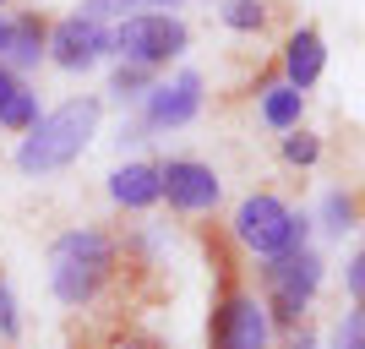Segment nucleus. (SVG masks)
<instances>
[{
	"instance_id": "f8f14e48",
	"label": "nucleus",
	"mask_w": 365,
	"mask_h": 349,
	"mask_svg": "<svg viewBox=\"0 0 365 349\" xmlns=\"http://www.w3.org/2000/svg\"><path fill=\"white\" fill-rule=\"evenodd\" d=\"M109 197L120 208H153L158 202V164H125L109 175Z\"/></svg>"
},
{
	"instance_id": "b1692460",
	"label": "nucleus",
	"mask_w": 365,
	"mask_h": 349,
	"mask_svg": "<svg viewBox=\"0 0 365 349\" xmlns=\"http://www.w3.org/2000/svg\"><path fill=\"white\" fill-rule=\"evenodd\" d=\"M349 295H354V305H360V295H365V257H349Z\"/></svg>"
},
{
	"instance_id": "c85d7f7f",
	"label": "nucleus",
	"mask_w": 365,
	"mask_h": 349,
	"mask_svg": "<svg viewBox=\"0 0 365 349\" xmlns=\"http://www.w3.org/2000/svg\"><path fill=\"white\" fill-rule=\"evenodd\" d=\"M0 6H6V0H0Z\"/></svg>"
},
{
	"instance_id": "f3484780",
	"label": "nucleus",
	"mask_w": 365,
	"mask_h": 349,
	"mask_svg": "<svg viewBox=\"0 0 365 349\" xmlns=\"http://www.w3.org/2000/svg\"><path fill=\"white\" fill-rule=\"evenodd\" d=\"M317 153H322V142L311 137V131H300V126L284 137V158H289V164H317Z\"/></svg>"
},
{
	"instance_id": "ddd939ff",
	"label": "nucleus",
	"mask_w": 365,
	"mask_h": 349,
	"mask_svg": "<svg viewBox=\"0 0 365 349\" xmlns=\"http://www.w3.org/2000/svg\"><path fill=\"white\" fill-rule=\"evenodd\" d=\"M300 109H305V93H294L289 82H278V88L262 93V121L273 126V131H294V126H300Z\"/></svg>"
},
{
	"instance_id": "4be33fe9",
	"label": "nucleus",
	"mask_w": 365,
	"mask_h": 349,
	"mask_svg": "<svg viewBox=\"0 0 365 349\" xmlns=\"http://www.w3.org/2000/svg\"><path fill=\"white\" fill-rule=\"evenodd\" d=\"M0 333L16 338V300H11V289H6V278H0Z\"/></svg>"
},
{
	"instance_id": "6ab92c4d",
	"label": "nucleus",
	"mask_w": 365,
	"mask_h": 349,
	"mask_svg": "<svg viewBox=\"0 0 365 349\" xmlns=\"http://www.w3.org/2000/svg\"><path fill=\"white\" fill-rule=\"evenodd\" d=\"M33 121H38V98H33V93L22 88V93H16V104L6 109V121H0V126H11V131H28Z\"/></svg>"
},
{
	"instance_id": "bb28decb",
	"label": "nucleus",
	"mask_w": 365,
	"mask_h": 349,
	"mask_svg": "<svg viewBox=\"0 0 365 349\" xmlns=\"http://www.w3.org/2000/svg\"><path fill=\"white\" fill-rule=\"evenodd\" d=\"M142 6H148V0H142ZM153 6H180V0H153Z\"/></svg>"
},
{
	"instance_id": "1a4fd4ad",
	"label": "nucleus",
	"mask_w": 365,
	"mask_h": 349,
	"mask_svg": "<svg viewBox=\"0 0 365 349\" xmlns=\"http://www.w3.org/2000/svg\"><path fill=\"white\" fill-rule=\"evenodd\" d=\"M202 109V76L197 71H180L175 82L164 88H148V126H185L191 115Z\"/></svg>"
},
{
	"instance_id": "a878e982",
	"label": "nucleus",
	"mask_w": 365,
	"mask_h": 349,
	"mask_svg": "<svg viewBox=\"0 0 365 349\" xmlns=\"http://www.w3.org/2000/svg\"><path fill=\"white\" fill-rule=\"evenodd\" d=\"M284 349H317V338H311V333H300V338H289Z\"/></svg>"
},
{
	"instance_id": "dca6fc26",
	"label": "nucleus",
	"mask_w": 365,
	"mask_h": 349,
	"mask_svg": "<svg viewBox=\"0 0 365 349\" xmlns=\"http://www.w3.org/2000/svg\"><path fill=\"white\" fill-rule=\"evenodd\" d=\"M267 317L278 322V328H300V317H305V300H294V295H267V305H262Z\"/></svg>"
},
{
	"instance_id": "0eeeda50",
	"label": "nucleus",
	"mask_w": 365,
	"mask_h": 349,
	"mask_svg": "<svg viewBox=\"0 0 365 349\" xmlns=\"http://www.w3.org/2000/svg\"><path fill=\"white\" fill-rule=\"evenodd\" d=\"M218 175L207 164H197V158H169V164H158V197H169V208L180 213H207L218 202Z\"/></svg>"
},
{
	"instance_id": "6e6552de",
	"label": "nucleus",
	"mask_w": 365,
	"mask_h": 349,
	"mask_svg": "<svg viewBox=\"0 0 365 349\" xmlns=\"http://www.w3.org/2000/svg\"><path fill=\"white\" fill-rule=\"evenodd\" d=\"M262 284H267V295H294V300H311V295H317V284H322V257L311 251V246L284 251V257H267Z\"/></svg>"
},
{
	"instance_id": "7ed1b4c3",
	"label": "nucleus",
	"mask_w": 365,
	"mask_h": 349,
	"mask_svg": "<svg viewBox=\"0 0 365 349\" xmlns=\"http://www.w3.org/2000/svg\"><path fill=\"white\" fill-rule=\"evenodd\" d=\"M305 213H294L284 197L273 191H257V197H245L240 213H235V241L245 251H257V257H284V251H300L305 246Z\"/></svg>"
},
{
	"instance_id": "cd10ccee",
	"label": "nucleus",
	"mask_w": 365,
	"mask_h": 349,
	"mask_svg": "<svg viewBox=\"0 0 365 349\" xmlns=\"http://www.w3.org/2000/svg\"><path fill=\"white\" fill-rule=\"evenodd\" d=\"M0 49H6V16H0Z\"/></svg>"
},
{
	"instance_id": "393cba45",
	"label": "nucleus",
	"mask_w": 365,
	"mask_h": 349,
	"mask_svg": "<svg viewBox=\"0 0 365 349\" xmlns=\"http://www.w3.org/2000/svg\"><path fill=\"white\" fill-rule=\"evenodd\" d=\"M120 349H158L153 338H120Z\"/></svg>"
},
{
	"instance_id": "aec40b11",
	"label": "nucleus",
	"mask_w": 365,
	"mask_h": 349,
	"mask_svg": "<svg viewBox=\"0 0 365 349\" xmlns=\"http://www.w3.org/2000/svg\"><path fill=\"white\" fill-rule=\"evenodd\" d=\"M131 6H142V0H82V16H93V22H104V16H131Z\"/></svg>"
},
{
	"instance_id": "5701e85b",
	"label": "nucleus",
	"mask_w": 365,
	"mask_h": 349,
	"mask_svg": "<svg viewBox=\"0 0 365 349\" xmlns=\"http://www.w3.org/2000/svg\"><path fill=\"white\" fill-rule=\"evenodd\" d=\"M16 93H22V82H16V76L6 71V66H0V121H6V109L16 104Z\"/></svg>"
},
{
	"instance_id": "412c9836",
	"label": "nucleus",
	"mask_w": 365,
	"mask_h": 349,
	"mask_svg": "<svg viewBox=\"0 0 365 349\" xmlns=\"http://www.w3.org/2000/svg\"><path fill=\"white\" fill-rule=\"evenodd\" d=\"M338 349H365V317H360V305L338 322Z\"/></svg>"
},
{
	"instance_id": "9d476101",
	"label": "nucleus",
	"mask_w": 365,
	"mask_h": 349,
	"mask_svg": "<svg viewBox=\"0 0 365 349\" xmlns=\"http://www.w3.org/2000/svg\"><path fill=\"white\" fill-rule=\"evenodd\" d=\"M322 66H327L322 33H317V28H294L289 44H284V82H289L294 93H305V88H317Z\"/></svg>"
},
{
	"instance_id": "f257e3e1",
	"label": "nucleus",
	"mask_w": 365,
	"mask_h": 349,
	"mask_svg": "<svg viewBox=\"0 0 365 349\" xmlns=\"http://www.w3.org/2000/svg\"><path fill=\"white\" fill-rule=\"evenodd\" d=\"M98 131V98H71L55 115L33 121L22 131V148H16V169L22 175H49V169H66L71 158H82V148Z\"/></svg>"
},
{
	"instance_id": "4468645a",
	"label": "nucleus",
	"mask_w": 365,
	"mask_h": 349,
	"mask_svg": "<svg viewBox=\"0 0 365 349\" xmlns=\"http://www.w3.org/2000/svg\"><path fill=\"white\" fill-rule=\"evenodd\" d=\"M224 22L235 33H262V28H267V0H229Z\"/></svg>"
},
{
	"instance_id": "39448f33",
	"label": "nucleus",
	"mask_w": 365,
	"mask_h": 349,
	"mask_svg": "<svg viewBox=\"0 0 365 349\" xmlns=\"http://www.w3.org/2000/svg\"><path fill=\"white\" fill-rule=\"evenodd\" d=\"M207 338H213V349H267V311H262V300L229 284L213 300Z\"/></svg>"
},
{
	"instance_id": "423d86ee",
	"label": "nucleus",
	"mask_w": 365,
	"mask_h": 349,
	"mask_svg": "<svg viewBox=\"0 0 365 349\" xmlns=\"http://www.w3.org/2000/svg\"><path fill=\"white\" fill-rule=\"evenodd\" d=\"M115 49V39H109V28L104 22H93V16H66V22H55L49 28V39H44V55L55 66H66V71H88L98 55H109Z\"/></svg>"
},
{
	"instance_id": "a211bd4d",
	"label": "nucleus",
	"mask_w": 365,
	"mask_h": 349,
	"mask_svg": "<svg viewBox=\"0 0 365 349\" xmlns=\"http://www.w3.org/2000/svg\"><path fill=\"white\" fill-rule=\"evenodd\" d=\"M322 218H327V229H333V235H344V229H354V197H344V191H333V197H327V208H322Z\"/></svg>"
},
{
	"instance_id": "f03ea898",
	"label": "nucleus",
	"mask_w": 365,
	"mask_h": 349,
	"mask_svg": "<svg viewBox=\"0 0 365 349\" xmlns=\"http://www.w3.org/2000/svg\"><path fill=\"white\" fill-rule=\"evenodd\" d=\"M115 241L104 229H71L49 246V268H55V300L61 305H88L98 289L115 278Z\"/></svg>"
},
{
	"instance_id": "9b49d317",
	"label": "nucleus",
	"mask_w": 365,
	"mask_h": 349,
	"mask_svg": "<svg viewBox=\"0 0 365 349\" xmlns=\"http://www.w3.org/2000/svg\"><path fill=\"white\" fill-rule=\"evenodd\" d=\"M44 39H49V22L38 11H22L16 22H6V49H0V55L28 71V66L44 61Z\"/></svg>"
},
{
	"instance_id": "20e7f679",
	"label": "nucleus",
	"mask_w": 365,
	"mask_h": 349,
	"mask_svg": "<svg viewBox=\"0 0 365 349\" xmlns=\"http://www.w3.org/2000/svg\"><path fill=\"white\" fill-rule=\"evenodd\" d=\"M115 39V49L125 55V66H142V71H153V66H169L175 55L185 49V22L169 11H131L120 22V28L109 33Z\"/></svg>"
},
{
	"instance_id": "2eb2a0df",
	"label": "nucleus",
	"mask_w": 365,
	"mask_h": 349,
	"mask_svg": "<svg viewBox=\"0 0 365 349\" xmlns=\"http://www.w3.org/2000/svg\"><path fill=\"white\" fill-rule=\"evenodd\" d=\"M148 88H153V71H142V66H120V71L109 76V93H115V98H142Z\"/></svg>"
}]
</instances>
